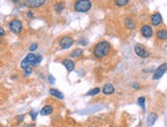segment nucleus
<instances>
[{"label":"nucleus","mask_w":167,"mask_h":127,"mask_svg":"<svg viewBox=\"0 0 167 127\" xmlns=\"http://www.w3.org/2000/svg\"><path fill=\"white\" fill-rule=\"evenodd\" d=\"M111 49H112L111 44L109 43L108 41L103 40L94 46V48H93V55L97 59H104V57H106L110 53Z\"/></svg>","instance_id":"obj_1"},{"label":"nucleus","mask_w":167,"mask_h":127,"mask_svg":"<svg viewBox=\"0 0 167 127\" xmlns=\"http://www.w3.org/2000/svg\"><path fill=\"white\" fill-rule=\"evenodd\" d=\"M91 7V2L89 0H78L74 4V8L76 12H88Z\"/></svg>","instance_id":"obj_2"},{"label":"nucleus","mask_w":167,"mask_h":127,"mask_svg":"<svg viewBox=\"0 0 167 127\" xmlns=\"http://www.w3.org/2000/svg\"><path fill=\"white\" fill-rule=\"evenodd\" d=\"M36 57L37 55H35L34 53H29V55H27V57H26L25 59L22 61V63H21V68L25 70V69L29 68V67H31V66L34 67L35 61H36Z\"/></svg>","instance_id":"obj_3"},{"label":"nucleus","mask_w":167,"mask_h":127,"mask_svg":"<svg viewBox=\"0 0 167 127\" xmlns=\"http://www.w3.org/2000/svg\"><path fill=\"white\" fill-rule=\"evenodd\" d=\"M9 27V30L12 32V33H14V34H18V33H21L22 32V30H23V23L21 22L20 20H12L10 23H9L8 25Z\"/></svg>","instance_id":"obj_4"},{"label":"nucleus","mask_w":167,"mask_h":127,"mask_svg":"<svg viewBox=\"0 0 167 127\" xmlns=\"http://www.w3.org/2000/svg\"><path fill=\"white\" fill-rule=\"evenodd\" d=\"M166 71H167V63H164V64H162L161 66H159L158 68L156 69V71L154 72V74H153V79L154 80L160 79V78L165 74Z\"/></svg>","instance_id":"obj_5"},{"label":"nucleus","mask_w":167,"mask_h":127,"mask_svg":"<svg viewBox=\"0 0 167 127\" xmlns=\"http://www.w3.org/2000/svg\"><path fill=\"white\" fill-rule=\"evenodd\" d=\"M134 52L136 53V55H138L140 57H142V59H146L150 55L149 51H148L142 44H136L134 46Z\"/></svg>","instance_id":"obj_6"},{"label":"nucleus","mask_w":167,"mask_h":127,"mask_svg":"<svg viewBox=\"0 0 167 127\" xmlns=\"http://www.w3.org/2000/svg\"><path fill=\"white\" fill-rule=\"evenodd\" d=\"M73 43H74V40H73V38H71V37L69 36L63 37V38L60 40V46H61V48H63V49L70 48L71 46L73 45Z\"/></svg>","instance_id":"obj_7"},{"label":"nucleus","mask_w":167,"mask_h":127,"mask_svg":"<svg viewBox=\"0 0 167 127\" xmlns=\"http://www.w3.org/2000/svg\"><path fill=\"white\" fill-rule=\"evenodd\" d=\"M140 32H142V36L144 38H151L153 36L154 32H153V29L150 25H144L140 29Z\"/></svg>","instance_id":"obj_8"},{"label":"nucleus","mask_w":167,"mask_h":127,"mask_svg":"<svg viewBox=\"0 0 167 127\" xmlns=\"http://www.w3.org/2000/svg\"><path fill=\"white\" fill-rule=\"evenodd\" d=\"M45 3V0H28L26 1V5L30 8H37L42 6Z\"/></svg>","instance_id":"obj_9"},{"label":"nucleus","mask_w":167,"mask_h":127,"mask_svg":"<svg viewBox=\"0 0 167 127\" xmlns=\"http://www.w3.org/2000/svg\"><path fill=\"white\" fill-rule=\"evenodd\" d=\"M151 23L154 27H158L162 23V16L159 12H155L151 16Z\"/></svg>","instance_id":"obj_10"},{"label":"nucleus","mask_w":167,"mask_h":127,"mask_svg":"<svg viewBox=\"0 0 167 127\" xmlns=\"http://www.w3.org/2000/svg\"><path fill=\"white\" fill-rule=\"evenodd\" d=\"M63 64H64V66L66 67V69L69 71V72H72L73 70L75 69V64L73 61H71V59H66L63 61Z\"/></svg>","instance_id":"obj_11"},{"label":"nucleus","mask_w":167,"mask_h":127,"mask_svg":"<svg viewBox=\"0 0 167 127\" xmlns=\"http://www.w3.org/2000/svg\"><path fill=\"white\" fill-rule=\"evenodd\" d=\"M102 91L105 93V94L110 95V94H113L114 91H115V88H114V86L112 85V84L108 83V84H106V85H105L104 87H103Z\"/></svg>","instance_id":"obj_12"},{"label":"nucleus","mask_w":167,"mask_h":127,"mask_svg":"<svg viewBox=\"0 0 167 127\" xmlns=\"http://www.w3.org/2000/svg\"><path fill=\"white\" fill-rule=\"evenodd\" d=\"M157 118H158V116H157V114H156V113H154V112L150 113L149 116H148V118H147L148 125H149V126H152V125H154V123L156 122Z\"/></svg>","instance_id":"obj_13"},{"label":"nucleus","mask_w":167,"mask_h":127,"mask_svg":"<svg viewBox=\"0 0 167 127\" xmlns=\"http://www.w3.org/2000/svg\"><path fill=\"white\" fill-rule=\"evenodd\" d=\"M124 24H125V26H126V27L128 28V29H130V30H133V29H136V22H134V20H133L131 18H125Z\"/></svg>","instance_id":"obj_14"},{"label":"nucleus","mask_w":167,"mask_h":127,"mask_svg":"<svg viewBox=\"0 0 167 127\" xmlns=\"http://www.w3.org/2000/svg\"><path fill=\"white\" fill-rule=\"evenodd\" d=\"M52 111H53V108H52V106H50V104H47V106H44V107L42 108L40 114L42 116H47V115H49V114H51Z\"/></svg>","instance_id":"obj_15"},{"label":"nucleus","mask_w":167,"mask_h":127,"mask_svg":"<svg viewBox=\"0 0 167 127\" xmlns=\"http://www.w3.org/2000/svg\"><path fill=\"white\" fill-rule=\"evenodd\" d=\"M156 36L157 38L160 39V40H166L167 39V31L165 29H160L157 31L156 33Z\"/></svg>","instance_id":"obj_16"},{"label":"nucleus","mask_w":167,"mask_h":127,"mask_svg":"<svg viewBox=\"0 0 167 127\" xmlns=\"http://www.w3.org/2000/svg\"><path fill=\"white\" fill-rule=\"evenodd\" d=\"M49 93L52 95V96H54V98H59V100H63L64 98H65V95L63 94V93L61 92V91H59L57 89H49Z\"/></svg>","instance_id":"obj_17"},{"label":"nucleus","mask_w":167,"mask_h":127,"mask_svg":"<svg viewBox=\"0 0 167 127\" xmlns=\"http://www.w3.org/2000/svg\"><path fill=\"white\" fill-rule=\"evenodd\" d=\"M138 104L144 111V110H146V98H144V96H140V98H138Z\"/></svg>","instance_id":"obj_18"},{"label":"nucleus","mask_w":167,"mask_h":127,"mask_svg":"<svg viewBox=\"0 0 167 127\" xmlns=\"http://www.w3.org/2000/svg\"><path fill=\"white\" fill-rule=\"evenodd\" d=\"M82 53H83V50L80 49V48L79 49L77 48V49L73 50V52L71 53V57H75L76 59V57H79L80 55H82Z\"/></svg>","instance_id":"obj_19"},{"label":"nucleus","mask_w":167,"mask_h":127,"mask_svg":"<svg viewBox=\"0 0 167 127\" xmlns=\"http://www.w3.org/2000/svg\"><path fill=\"white\" fill-rule=\"evenodd\" d=\"M129 0H116L115 1V4L117 5V6L121 7V6H125L126 4H128Z\"/></svg>","instance_id":"obj_20"},{"label":"nucleus","mask_w":167,"mask_h":127,"mask_svg":"<svg viewBox=\"0 0 167 127\" xmlns=\"http://www.w3.org/2000/svg\"><path fill=\"white\" fill-rule=\"evenodd\" d=\"M99 92H101V89H99V87H95V88H92L91 90L88 91V92L86 93V95H95Z\"/></svg>","instance_id":"obj_21"},{"label":"nucleus","mask_w":167,"mask_h":127,"mask_svg":"<svg viewBox=\"0 0 167 127\" xmlns=\"http://www.w3.org/2000/svg\"><path fill=\"white\" fill-rule=\"evenodd\" d=\"M64 4L63 3H57V4H55L54 5V8L57 9V12H62V10H63L64 9Z\"/></svg>","instance_id":"obj_22"},{"label":"nucleus","mask_w":167,"mask_h":127,"mask_svg":"<svg viewBox=\"0 0 167 127\" xmlns=\"http://www.w3.org/2000/svg\"><path fill=\"white\" fill-rule=\"evenodd\" d=\"M32 72H33V70H32L31 67H29V68H27V69H25V70H24V75H25V76H29L30 74H32Z\"/></svg>","instance_id":"obj_23"},{"label":"nucleus","mask_w":167,"mask_h":127,"mask_svg":"<svg viewBox=\"0 0 167 127\" xmlns=\"http://www.w3.org/2000/svg\"><path fill=\"white\" fill-rule=\"evenodd\" d=\"M41 61H42V55H37V57H36V61H35V64H34V67L37 66L38 64H40Z\"/></svg>","instance_id":"obj_24"},{"label":"nucleus","mask_w":167,"mask_h":127,"mask_svg":"<svg viewBox=\"0 0 167 127\" xmlns=\"http://www.w3.org/2000/svg\"><path fill=\"white\" fill-rule=\"evenodd\" d=\"M4 35H5V30L0 27V42H1V37H3Z\"/></svg>","instance_id":"obj_25"},{"label":"nucleus","mask_w":167,"mask_h":127,"mask_svg":"<svg viewBox=\"0 0 167 127\" xmlns=\"http://www.w3.org/2000/svg\"><path fill=\"white\" fill-rule=\"evenodd\" d=\"M30 115L32 116V119L35 120V119H36V116H37V112L36 111H31L30 112Z\"/></svg>","instance_id":"obj_26"},{"label":"nucleus","mask_w":167,"mask_h":127,"mask_svg":"<svg viewBox=\"0 0 167 127\" xmlns=\"http://www.w3.org/2000/svg\"><path fill=\"white\" fill-rule=\"evenodd\" d=\"M37 47H38V45H37L36 43H33L31 46H30V50H31V51H34V50L37 49Z\"/></svg>","instance_id":"obj_27"},{"label":"nucleus","mask_w":167,"mask_h":127,"mask_svg":"<svg viewBox=\"0 0 167 127\" xmlns=\"http://www.w3.org/2000/svg\"><path fill=\"white\" fill-rule=\"evenodd\" d=\"M48 80H49V83L50 84H54V82H55V79H54V78L52 77L51 75L48 76Z\"/></svg>","instance_id":"obj_28"},{"label":"nucleus","mask_w":167,"mask_h":127,"mask_svg":"<svg viewBox=\"0 0 167 127\" xmlns=\"http://www.w3.org/2000/svg\"><path fill=\"white\" fill-rule=\"evenodd\" d=\"M131 87H133L134 89H136V88H140V85H138V83H136V82H133V83H131Z\"/></svg>","instance_id":"obj_29"},{"label":"nucleus","mask_w":167,"mask_h":127,"mask_svg":"<svg viewBox=\"0 0 167 127\" xmlns=\"http://www.w3.org/2000/svg\"><path fill=\"white\" fill-rule=\"evenodd\" d=\"M23 120H24V115H20V116H18V122H22Z\"/></svg>","instance_id":"obj_30"},{"label":"nucleus","mask_w":167,"mask_h":127,"mask_svg":"<svg viewBox=\"0 0 167 127\" xmlns=\"http://www.w3.org/2000/svg\"><path fill=\"white\" fill-rule=\"evenodd\" d=\"M28 16H29V18H33V12H28Z\"/></svg>","instance_id":"obj_31"},{"label":"nucleus","mask_w":167,"mask_h":127,"mask_svg":"<svg viewBox=\"0 0 167 127\" xmlns=\"http://www.w3.org/2000/svg\"><path fill=\"white\" fill-rule=\"evenodd\" d=\"M23 127H35V125L34 124H27V125H25V126H23Z\"/></svg>","instance_id":"obj_32"},{"label":"nucleus","mask_w":167,"mask_h":127,"mask_svg":"<svg viewBox=\"0 0 167 127\" xmlns=\"http://www.w3.org/2000/svg\"><path fill=\"white\" fill-rule=\"evenodd\" d=\"M0 127H2V126H0Z\"/></svg>","instance_id":"obj_33"}]
</instances>
